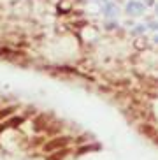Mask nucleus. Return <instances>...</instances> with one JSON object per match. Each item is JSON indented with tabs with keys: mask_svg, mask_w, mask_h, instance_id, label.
Instances as JSON below:
<instances>
[{
	"mask_svg": "<svg viewBox=\"0 0 158 160\" xmlns=\"http://www.w3.org/2000/svg\"><path fill=\"white\" fill-rule=\"evenodd\" d=\"M72 141L70 137H65V136H62V137H55V139H51L49 142H46V144L42 146V150L47 151V153H53V151H58V150H63L69 142Z\"/></svg>",
	"mask_w": 158,
	"mask_h": 160,
	"instance_id": "nucleus-1",
	"label": "nucleus"
},
{
	"mask_svg": "<svg viewBox=\"0 0 158 160\" xmlns=\"http://www.w3.org/2000/svg\"><path fill=\"white\" fill-rule=\"evenodd\" d=\"M141 132H144L148 137H151L153 141H156V130L153 127H149V125H141Z\"/></svg>",
	"mask_w": 158,
	"mask_h": 160,
	"instance_id": "nucleus-2",
	"label": "nucleus"
},
{
	"mask_svg": "<svg viewBox=\"0 0 158 160\" xmlns=\"http://www.w3.org/2000/svg\"><path fill=\"white\" fill-rule=\"evenodd\" d=\"M126 9H128V12H132V14H139V12H142L144 7H142V4H139V2H130Z\"/></svg>",
	"mask_w": 158,
	"mask_h": 160,
	"instance_id": "nucleus-3",
	"label": "nucleus"
},
{
	"mask_svg": "<svg viewBox=\"0 0 158 160\" xmlns=\"http://www.w3.org/2000/svg\"><path fill=\"white\" fill-rule=\"evenodd\" d=\"M67 155V151L65 150H58V151H53V155L51 157H47V160H63Z\"/></svg>",
	"mask_w": 158,
	"mask_h": 160,
	"instance_id": "nucleus-4",
	"label": "nucleus"
},
{
	"mask_svg": "<svg viewBox=\"0 0 158 160\" xmlns=\"http://www.w3.org/2000/svg\"><path fill=\"white\" fill-rule=\"evenodd\" d=\"M21 122H23V118H12V120L7 122L5 125H0V130H4V128H7V127H18Z\"/></svg>",
	"mask_w": 158,
	"mask_h": 160,
	"instance_id": "nucleus-5",
	"label": "nucleus"
},
{
	"mask_svg": "<svg viewBox=\"0 0 158 160\" xmlns=\"http://www.w3.org/2000/svg\"><path fill=\"white\" fill-rule=\"evenodd\" d=\"M12 111H14V108H5V109H2V111H0V120L7 118L11 113H12Z\"/></svg>",
	"mask_w": 158,
	"mask_h": 160,
	"instance_id": "nucleus-6",
	"label": "nucleus"
}]
</instances>
